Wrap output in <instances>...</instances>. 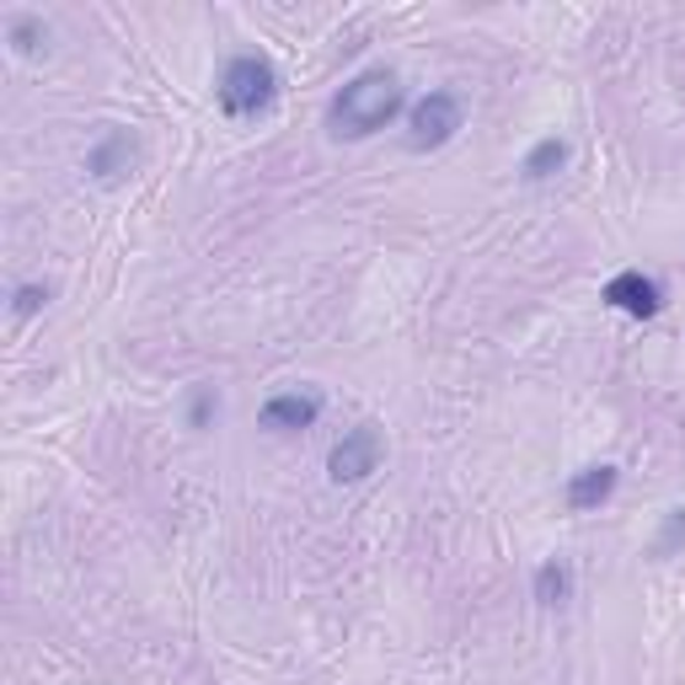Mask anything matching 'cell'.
Returning <instances> with one entry per match:
<instances>
[{"label":"cell","mask_w":685,"mask_h":685,"mask_svg":"<svg viewBox=\"0 0 685 685\" xmlns=\"http://www.w3.org/2000/svg\"><path fill=\"white\" fill-rule=\"evenodd\" d=\"M397 112H402V86H397V76L385 65H375V70H359L354 81L332 97L327 129L332 139H364L385 129Z\"/></svg>","instance_id":"6da1fadb"},{"label":"cell","mask_w":685,"mask_h":685,"mask_svg":"<svg viewBox=\"0 0 685 685\" xmlns=\"http://www.w3.org/2000/svg\"><path fill=\"white\" fill-rule=\"evenodd\" d=\"M274 91H278V76L263 55H236L219 70V86H215L225 118H257L274 102Z\"/></svg>","instance_id":"7a4b0ae2"},{"label":"cell","mask_w":685,"mask_h":685,"mask_svg":"<svg viewBox=\"0 0 685 685\" xmlns=\"http://www.w3.org/2000/svg\"><path fill=\"white\" fill-rule=\"evenodd\" d=\"M461 124H467L461 97H456V91H429V97H418L408 112V145L412 150H439V145L456 139Z\"/></svg>","instance_id":"3957f363"},{"label":"cell","mask_w":685,"mask_h":685,"mask_svg":"<svg viewBox=\"0 0 685 685\" xmlns=\"http://www.w3.org/2000/svg\"><path fill=\"white\" fill-rule=\"evenodd\" d=\"M375 467H381V429H375V423H359V429H349V434L332 444V456H327V477H332V482H364Z\"/></svg>","instance_id":"277c9868"},{"label":"cell","mask_w":685,"mask_h":685,"mask_svg":"<svg viewBox=\"0 0 685 685\" xmlns=\"http://www.w3.org/2000/svg\"><path fill=\"white\" fill-rule=\"evenodd\" d=\"M605 301L616 305V311H627V316H658L664 311V290L643 268H627V274H616L605 284Z\"/></svg>","instance_id":"5b68a950"},{"label":"cell","mask_w":685,"mask_h":685,"mask_svg":"<svg viewBox=\"0 0 685 685\" xmlns=\"http://www.w3.org/2000/svg\"><path fill=\"white\" fill-rule=\"evenodd\" d=\"M322 418V397L316 391H278L263 402V429L274 434H295V429H311Z\"/></svg>","instance_id":"8992f818"},{"label":"cell","mask_w":685,"mask_h":685,"mask_svg":"<svg viewBox=\"0 0 685 685\" xmlns=\"http://www.w3.org/2000/svg\"><path fill=\"white\" fill-rule=\"evenodd\" d=\"M135 156H139V150H135V135H129V129H108V135L91 145V156H86V172H91L97 183H118V177L135 166Z\"/></svg>","instance_id":"52a82bcc"},{"label":"cell","mask_w":685,"mask_h":685,"mask_svg":"<svg viewBox=\"0 0 685 685\" xmlns=\"http://www.w3.org/2000/svg\"><path fill=\"white\" fill-rule=\"evenodd\" d=\"M616 493V467H584L568 482V509H600Z\"/></svg>","instance_id":"ba28073f"},{"label":"cell","mask_w":685,"mask_h":685,"mask_svg":"<svg viewBox=\"0 0 685 685\" xmlns=\"http://www.w3.org/2000/svg\"><path fill=\"white\" fill-rule=\"evenodd\" d=\"M568 162V139H557V135H547L541 139V145H536V150H530V156H525V177H530V183H541V177H551V172H557V166Z\"/></svg>","instance_id":"9c48e42d"},{"label":"cell","mask_w":685,"mask_h":685,"mask_svg":"<svg viewBox=\"0 0 685 685\" xmlns=\"http://www.w3.org/2000/svg\"><path fill=\"white\" fill-rule=\"evenodd\" d=\"M568 589H574V574H568L562 562H541V568H536V600L541 605H562Z\"/></svg>","instance_id":"30bf717a"},{"label":"cell","mask_w":685,"mask_h":685,"mask_svg":"<svg viewBox=\"0 0 685 685\" xmlns=\"http://www.w3.org/2000/svg\"><path fill=\"white\" fill-rule=\"evenodd\" d=\"M6 32H11V43H17V55H38V43L49 38V32H43V22H38L32 11H17V17L6 22Z\"/></svg>","instance_id":"8fae6325"},{"label":"cell","mask_w":685,"mask_h":685,"mask_svg":"<svg viewBox=\"0 0 685 685\" xmlns=\"http://www.w3.org/2000/svg\"><path fill=\"white\" fill-rule=\"evenodd\" d=\"M49 305V284H17V295H11V311H17V322H28Z\"/></svg>","instance_id":"7c38bea8"},{"label":"cell","mask_w":685,"mask_h":685,"mask_svg":"<svg viewBox=\"0 0 685 685\" xmlns=\"http://www.w3.org/2000/svg\"><path fill=\"white\" fill-rule=\"evenodd\" d=\"M675 547H685V509H675L664 520V530H658V541H654V557H669Z\"/></svg>","instance_id":"4fadbf2b"},{"label":"cell","mask_w":685,"mask_h":685,"mask_svg":"<svg viewBox=\"0 0 685 685\" xmlns=\"http://www.w3.org/2000/svg\"><path fill=\"white\" fill-rule=\"evenodd\" d=\"M209 418H215V385H198V391H193V408H188V423L193 429H209Z\"/></svg>","instance_id":"5bb4252c"}]
</instances>
